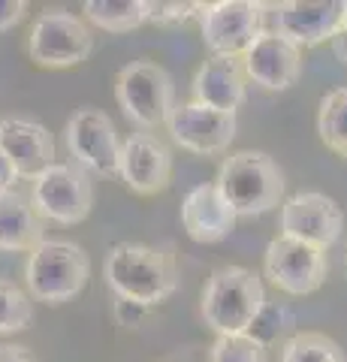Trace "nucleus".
Segmentation results:
<instances>
[{"mask_svg":"<svg viewBox=\"0 0 347 362\" xmlns=\"http://www.w3.org/2000/svg\"><path fill=\"white\" fill-rule=\"evenodd\" d=\"M245 73L266 90H287L302 76V49L275 30H263L257 42L242 54Z\"/></svg>","mask_w":347,"mask_h":362,"instance_id":"2eb2a0df","label":"nucleus"},{"mask_svg":"<svg viewBox=\"0 0 347 362\" xmlns=\"http://www.w3.org/2000/svg\"><path fill=\"white\" fill-rule=\"evenodd\" d=\"M332 54L347 66V25H344L339 33H335V40H332Z\"/></svg>","mask_w":347,"mask_h":362,"instance_id":"7c9ffc66","label":"nucleus"},{"mask_svg":"<svg viewBox=\"0 0 347 362\" xmlns=\"http://www.w3.org/2000/svg\"><path fill=\"white\" fill-rule=\"evenodd\" d=\"M263 272L269 284L287 293V296H308V293L320 290L323 281H327V251L278 235L266 245Z\"/></svg>","mask_w":347,"mask_h":362,"instance_id":"1a4fd4ad","label":"nucleus"},{"mask_svg":"<svg viewBox=\"0 0 347 362\" xmlns=\"http://www.w3.org/2000/svg\"><path fill=\"white\" fill-rule=\"evenodd\" d=\"M25 18H28V4L25 0H0V33L13 30Z\"/></svg>","mask_w":347,"mask_h":362,"instance_id":"bb28decb","label":"nucleus"},{"mask_svg":"<svg viewBox=\"0 0 347 362\" xmlns=\"http://www.w3.org/2000/svg\"><path fill=\"white\" fill-rule=\"evenodd\" d=\"M16 181H18V173L13 169V163L6 160V154L0 151V197L9 194V190H16Z\"/></svg>","mask_w":347,"mask_h":362,"instance_id":"c756f323","label":"nucleus"},{"mask_svg":"<svg viewBox=\"0 0 347 362\" xmlns=\"http://www.w3.org/2000/svg\"><path fill=\"white\" fill-rule=\"evenodd\" d=\"M347 25V0H287L275 6V33L299 49L332 42Z\"/></svg>","mask_w":347,"mask_h":362,"instance_id":"ddd939ff","label":"nucleus"},{"mask_svg":"<svg viewBox=\"0 0 347 362\" xmlns=\"http://www.w3.org/2000/svg\"><path fill=\"white\" fill-rule=\"evenodd\" d=\"M317 133H320V142L332 154L347 160V88H335L320 100Z\"/></svg>","mask_w":347,"mask_h":362,"instance_id":"412c9836","label":"nucleus"},{"mask_svg":"<svg viewBox=\"0 0 347 362\" xmlns=\"http://www.w3.org/2000/svg\"><path fill=\"white\" fill-rule=\"evenodd\" d=\"M281 362H347L344 350L320 332H299L284 344Z\"/></svg>","mask_w":347,"mask_h":362,"instance_id":"4be33fe9","label":"nucleus"},{"mask_svg":"<svg viewBox=\"0 0 347 362\" xmlns=\"http://www.w3.org/2000/svg\"><path fill=\"white\" fill-rule=\"evenodd\" d=\"M266 308L263 281L251 269L223 266L211 272L203 287V320L218 335L248 332Z\"/></svg>","mask_w":347,"mask_h":362,"instance_id":"7ed1b4c3","label":"nucleus"},{"mask_svg":"<svg viewBox=\"0 0 347 362\" xmlns=\"http://www.w3.org/2000/svg\"><path fill=\"white\" fill-rule=\"evenodd\" d=\"M82 13L85 21L109 33H130L148 21V4L145 0H88Z\"/></svg>","mask_w":347,"mask_h":362,"instance_id":"aec40b11","label":"nucleus"},{"mask_svg":"<svg viewBox=\"0 0 347 362\" xmlns=\"http://www.w3.org/2000/svg\"><path fill=\"white\" fill-rule=\"evenodd\" d=\"M266 30V4L260 0H218L199 13V33L211 54L242 58Z\"/></svg>","mask_w":347,"mask_h":362,"instance_id":"0eeeda50","label":"nucleus"},{"mask_svg":"<svg viewBox=\"0 0 347 362\" xmlns=\"http://www.w3.org/2000/svg\"><path fill=\"white\" fill-rule=\"evenodd\" d=\"M115 100L136 127L154 130L170 121L175 109L172 76L154 61H133L115 76Z\"/></svg>","mask_w":347,"mask_h":362,"instance_id":"39448f33","label":"nucleus"},{"mask_svg":"<svg viewBox=\"0 0 347 362\" xmlns=\"http://www.w3.org/2000/svg\"><path fill=\"white\" fill-rule=\"evenodd\" d=\"M145 311H148V308H145V305H136V302H127V299L115 302V317L121 320V326H130V329H133V326H139Z\"/></svg>","mask_w":347,"mask_h":362,"instance_id":"cd10ccee","label":"nucleus"},{"mask_svg":"<svg viewBox=\"0 0 347 362\" xmlns=\"http://www.w3.org/2000/svg\"><path fill=\"white\" fill-rule=\"evenodd\" d=\"M248 94V73L242 58L211 54L194 76V103L220 112H236Z\"/></svg>","mask_w":347,"mask_h":362,"instance_id":"a211bd4d","label":"nucleus"},{"mask_svg":"<svg viewBox=\"0 0 347 362\" xmlns=\"http://www.w3.org/2000/svg\"><path fill=\"white\" fill-rule=\"evenodd\" d=\"M91 278V259L76 242H42L28 254L25 281L33 299L64 305L76 299Z\"/></svg>","mask_w":347,"mask_h":362,"instance_id":"20e7f679","label":"nucleus"},{"mask_svg":"<svg viewBox=\"0 0 347 362\" xmlns=\"http://www.w3.org/2000/svg\"><path fill=\"white\" fill-rule=\"evenodd\" d=\"M30 202L42 221L64 226L82 223L94 206V185L88 173L76 163H54L33 178Z\"/></svg>","mask_w":347,"mask_h":362,"instance_id":"6e6552de","label":"nucleus"},{"mask_svg":"<svg viewBox=\"0 0 347 362\" xmlns=\"http://www.w3.org/2000/svg\"><path fill=\"white\" fill-rule=\"evenodd\" d=\"M0 362H37V356L21 344H0Z\"/></svg>","mask_w":347,"mask_h":362,"instance_id":"c85d7f7f","label":"nucleus"},{"mask_svg":"<svg viewBox=\"0 0 347 362\" xmlns=\"http://www.w3.org/2000/svg\"><path fill=\"white\" fill-rule=\"evenodd\" d=\"M215 185L239 218H254L281 206L287 181L281 166L269 154L236 151L220 163Z\"/></svg>","mask_w":347,"mask_h":362,"instance_id":"f03ea898","label":"nucleus"},{"mask_svg":"<svg viewBox=\"0 0 347 362\" xmlns=\"http://www.w3.org/2000/svg\"><path fill=\"white\" fill-rule=\"evenodd\" d=\"M236 221L239 214L230 209V202L223 199L215 181L211 185H196L182 199V226L190 239L199 245L223 242L236 230Z\"/></svg>","mask_w":347,"mask_h":362,"instance_id":"f3484780","label":"nucleus"},{"mask_svg":"<svg viewBox=\"0 0 347 362\" xmlns=\"http://www.w3.org/2000/svg\"><path fill=\"white\" fill-rule=\"evenodd\" d=\"M0 151L13 163L18 178H37L54 166V136L46 124L30 118H4L0 121Z\"/></svg>","mask_w":347,"mask_h":362,"instance_id":"dca6fc26","label":"nucleus"},{"mask_svg":"<svg viewBox=\"0 0 347 362\" xmlns=\"http://www.w3.org/2000/svg\"><path fill=\"white\" fill-rule=\"evenodd\" d=\"M103 275L118 299L145 305V308L166 302L178 290L175 257L151 245H115L103 259Z\"/></svg>","mask_w":347,"mask_h":362,"instance_id":"f257e3e1","label":"nucleus"},{"mask_svg":"<svg viewBox=\"0 0 347 362\" xmlns=\"http://www.w3.org/2000/svg\"><path fill=\"white\" fill-rule=\"evenodd\" d=\"M66 148L76 157V166L91 169L94 175L112 178L118 175V160H121V142L118 130L106 112L94 106L76 109L64 127Z\"/></svg>","mask_w":347,"mask_h":362,"instance_id":"9d476101","label":"nucleus"},{"mask_svg":"<svg viewBox=\"0 0 347 362\" xmlns=\"http://www.w3.org/2000/svg\"><path fill=\"white\" fill-rule=\"evenodd\" d=\"M46 242V223L33 202L16 190L0 197V251L30 254Z\"/></svg>","mask_w":347,"mask_h":362,"instance_id":"6ab92c4d","label":"nucleus"},{"mask_svg":"<svg viewBox=\"0 0 347 362\" xmlns=\"http://www.w3.org/2000/svg\"><path fill=\"white\" fill-rule=\"evenodd\" d=\"M33 320V302L13 281L0 278V335L28 329Z\"/></svg>","mask_w":347,"mask_h":362,"instance_id":"5701e85b","label":"nucleus"},{"mask_svg":"<svg viewBox=\"0 0 347 362\" xmlns=\"http://www.w3.org/2000/svg\"><path fill=\"white\" fill-rule=\"evenodd\" d=\"M344 230V211L327 194L305 190L281 202V235L327 251Z\"/></svg>","mask_w":347,"mask_h":362,"instance_id":"f8f14e48","label":"nucleus"},{"mask_svg":"<svg viewBox=\"0 0 347 362\" xmlns=\"http://www.w3.org/2000/svg\"><path fill=\"white\" fill-rule=\"evenodd\" d=\"M118 178L136 197H154L172 181V154L154 133H130L121 142Z\"/></svg>","mask_w":347,"mask_h":362,"instance_id":"4468645a","label":"nucleus"},{"mask_svg":"<svg viewBox=\"0 0 347 362\" xmlns=\"http://www.w3.org/2000/svg\"><path fill=\"white\" fill-rule=\"evenodd\" d=\"M208 362H266V344H260L248 332L218 335L208 350Z\"/></svg>","mask_w":347,"mask_h":362,"instance_id":"b1692460","label":"nucleus"},{"mask_svg":"<svg viewBox=\"0 0 347 362\" xmlns=\"http://www.w3.org/2000/svg\"><path fill=\"white\" fill-rule=\"evenodd\" d=\"M293 326V314H290L284 305H272V302H266V308L260 311V317L254 320V326L248 329L251 338H257L260 344H272L278 335H281L284 329H290Z\"/></svg>","mask_w":347,"mask_h":362,"instance_id":"393cba45","label":"nucleus"},{"mask_svg":"<svg viewBox=\"0 0 347 362\" xmlns=\"http://www.w3.org/2000/svg\"><path fill=\"white\" fill-rule=\"evenodd\" d=\"M148 4V21L154 25H182L190 16H199L206 4L194 0H145Z\"/></svg>","mask_w":347,"mask_h":362,"instance_id":"a878e982","label":"nucleus"},{"mask_svg":"<svg viewBox=\"0 0 347 362\" xmlns=\"http://www.w3.org/2000/svg\"><path fill=\"white\" fill-rule=\"evenodd\" d=\"M94 52V33L88 21L66 9H49L37 18L28 37L30 61L42 70H66Z\"/></svg>","mask_w":347,"mask_h":362,"instance_id":"423d86ee","label":"nucleus"},{"mask_svg":"<svg viewBox=\"0 0 347 362\" xmlns=\"http://www.w3.org/2000/svg\"><path fill=\"white\" fill-rule=\"evenodd\" d=\"M166 127H170V136L184 151L218 157L230 151L239 130V121H236V112H220L203 103H184L172 109Z\"/></svg>","mask_w":347,"mask_h":362,"instance_id":"9b49d317","label":"nucleus"}]
</instances>
